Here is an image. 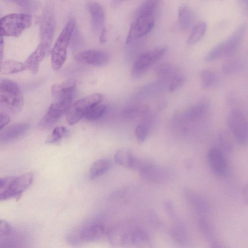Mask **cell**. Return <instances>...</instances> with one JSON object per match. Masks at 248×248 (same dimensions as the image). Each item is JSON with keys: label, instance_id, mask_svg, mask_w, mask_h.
Masks as SVG:
<instances>
[{"label": "cell", "instance_id": "cell-32", "mask_svg": "<svg viewBox=\"0 0 248 248\" xmlns=\"http://www.w3.org/2000/svg\"><path fill=\"white\" fill-rule=\"evenodd\" d=\"M69 131L64 126H57L46 139L47 144H54L60 141L62 138L69 135Z\"/></svg>", "mask_w": 248, "mask_h": 248}, {"label": "cell", "instance_id": "cell-23", "mask_svg": "<svg viewBox=\"0 0 248 248\" xmlns=\"http://www.w3.org/2000/svg\"><path fill=\"white\" fill-rule=\"evenodd\" d=\"M112 162L108 158L100 159L94 161L89 170V176L92 179H96L106 173L111 167Z\"/></svg>", "mask_w": 248, "mask_h": 248}, {"label": "cell", "instance_id": "cell-26", "mask_svg": "<svg viewBox=\"0 0 248 248\" xmlns=\"http://www.w3.org/2000/svg\"><path fill=\"white\" fill-rule=\"evenodd\" d=\"M208 108V101L206 99L201 100L188 109L186 116L191 120L198 119L206 114Z\"/></svg>", "mask_w": 248, "mask_h": 248}, {"label": "cell", "instance_id": "cell-7", "mask_svg": "<svg viewBox=\"0 0 248 248\" xmlns=\"http://www.w3.org/2000/svg\"><path fill=\"white\" fill-rule=\"evenodd\" d=\"M102 94L96 93L89 95L71 105L66 112V120L70 125H73L85 117L89 109L100 104L102 101Z\"/></svg>", "mask_w": 248, "mask_h": 248}, {"label": "cell", "instance_id": "cell-13", "mask_svg": "<svg viewBox=\"0 0 248 248\" xmlns=\"http://www.w3.org/2000/svg\"><path fill=\"white\" fill-rule=\"evenodd\" d=\"M109 57V55L105 51L89 49L77 54L75 59L78 62L89 65L101 66L108 62Z\"/></svg>", "mask_w": 248, "mask_h": 248}, {"label": "cell", "instance_id": "cell-11", "mask_svg": "<svg viewBox=\"0 0 248 248\" xmlns=\"http://www.w3.org/2000/svg\"><path fill=\"white\" fill-rule=\"evenodd\" d=\"M74 97H69L56 100L49 107L40 122V125L44 127L53 125L62 115L67 112Z\"/></svg>", "mask_w": 248, "mask_h": 248}, {"label": "cell", "instance_id": "cell-27", "mask_svg": "<svg viewBox=\"0 0 248 248\" xmlns=\"http://www.w3.org/2000/svg\"><path fill=\"white\" fill-rule=\"evenodd\" d=\"M207 29V24L203 21L196 23L193 27L191 32L186 41L189 46L199 42L203 37Z\"/></svg>", "mask_w": 248, "mask_h": 248}, {"label": "cell", "instance_id": "cell-38", "mask_svg": "<svg viewBox=\"0 0 248 248\" xmlns=\"http://www.w3.org/2000/svg\"><path fill=\"white\" fill-rule=\"evenodd\" d=\"M17 5L21 8L27 11H33L37 7L34 0H5Z\"/></svg>", "mask_w": 248, "mask_h": 248}, {"label": "cell", "instance_id": "cell-40", "mask_svg": "<svg viewBox=\"0 0 248 248\" xmlns=\"http://www.w3.org/2000/svg\"><path fill=\"white\" fill-rule=\"evenodd\" d=\"M186 78L182 75H175L173 77L169 85V90L174 92L181 87L185 83Z\"/></svg>", "mask_w": 248, "mask_h": 248}, {"label": "cell", "instance_id": "cell-35", "mask_svg": "<svg viewBox=\"0 0 248 248\" xmlns=\"http://www.w3.org/2000/svg\"><path fill=\"white\" fill-rule=\"evenodd\" d=\"M224 57L223 41L213 47L205 55L203 61L206 62H211Z\"/></svg>", "mask_w": 248, "mask_h": 248}, {"label": "cell", "instance_id": "cell-17", "mask_svg": "<svg viewBox=\"0 0 248 248\" xmlns=\"http://www.w3.org/2000/svg\"><path fill=\"white\" fill-rule=\"evenodd\" d=\"M106 232L104 225L93 223L83 228L78 233V239L83 242H93L102 238Z\"/></svg>", "mask_w": 248, "mask_h": 248}, {"label": "cell", "instance_id": "cell-18", "mask_svg": "<svg viewBox=\"0 0 248 248\" xmlns=\"http://www.w3.org/2000/svg\"><path fill=\"white\" fill-rule=\"evenodd\" d=\"M76 81L74 79L53 84L51 88V94L56 100L74 97Z\"/></svg>", "mask_w": 248, "mask_h": 248}, {"label": "cell", "instance_id": "cell-37", "mask_svg": "<svg viewBox=\"0 0 248 248\" xmlns=\"http://www.w3.org/2000/svg\"><path fill=\"white\" fill-rule=\"evenodd\" d=\"M149 131V126L147 123H141L137 125L135 133L139 142H143L146 140L148 136Z\"/></svg>", "mask_w": 248, "mask_h": 248}, {"label": "cell", "instance_id": "cell-8", "mask_svg": "<svg viewBox=\"0 0 248 248\" xmlns=\"http://www.w3.org/2000/svg\"><path fill=\"white\" fill-rule=\"evenodd\" d=\"M228 127L237 143L241 146L248 143V119L238 109L232 110L227 117Z\"/></svg>", "mask_w": 248, "mask_h": 248}, {"label": "cell", "instance_id": "cell-28", "mask_svg": "<svg viewBox=\"0 0 248 248\" xmlns=\"http://www.w3.org/2000/svg\"><path fill=\"white\" fill-rule=\"evenodd\" d=\"M149 109V107L145 105L131 106L123 109L122 114L124 118L133 119L146 115Z\"/></svg>", "mask_w": 248, "mask_h": 248}, {"label": "cell", "instance_id": "cell-9", "mask_svg": "<svg viewBox=\"0 0 248 248\" xmlns=\"http://www.w3.org/2000/svg\"><path fill=\"white\" fill-rule=\"evenodd\" d=\"M56 18L54 6L49 1L46 4L41 16L40 24L41 43L49 48L54 37Z\"/></svg>", "mask_w": 248, "mask_h": 248}, {"label": "cell", "instance_id": "cell-21", "mask_svg": "<svg viewBox=\"0 0 248 248\" xmlns=\"http://www.w3.org/2000/svg\"><path fill=\"white\" fill-rule=\"evenodd\" d=\"M139 171L142 178L152 183L161 182L166 175L162 168L151 163H146Z\"/></svg>", "mask_w": 248, "mask_h": 248}, {"label": "cell", "instance_id": "cell-20", "mask_svg": "<svg viewBox=\"0 0 248 248\" xmlns=\"http://www.w3.org/2000/svg\"><path fill=\"white\" fill-rule=\"evenodd\" d=\"M48 49L49 48L40 43L25 61L26 69L33 74L36 73Z\"/></svg>", "mask_w": 248, "mask_h": 248}, {"label": "cell", "instance_id": "cell-6", "mask_svg": "<svg viewBox=\"0 0 248 248\" xmlns=\"http://www.w3.org/2000/svg\"><path fill=\"white\" fill-rule=\"evenodd\" d=\"M166 46H159L140 55L133 64L131 75L133 78H139L165 54Z\"/></svg>", "mask_w": 248, "mask_h": 248}, {"label": "cell", "instance_id": "cell-15", "mask_svg": "<svg viewBox=\"0 0 248 248\" xmlns=\"http://www.w3.org/2000/svg\"><path fill=\"white\" fill-rule=\"evenodd\" d=\"M247 29L245 23L241 24L229 38L223 41L224 57L233 55L241 46Z\"/></svg>", "mask_w": 248, "mask_h": 248}, {"label": "cell", "instance_id": "cell-4", "mask_svg": "<svg viewBox=\"0 0 248 248\" xmlns=\"http://www.w3.org/2000/svg\"><path fill=\"white\" fill-rule=\"evenodd\" d=\"M32 17L28 14L14 13L6 15L0 19L1 36L17 37L32 25Z\"/></svg>", "mask_w": 248, "mask_h": 248}, {"label": "cell", "instance_id": "cell-30", "mask_svg": "<svg viewBox=\"0 0 248 248\" xmlns=\"http://www.w3.org/2000/svg\"><path fill=\"white\" fill-rule=\"evenodd\" d=\"M25 69L24 63L17 61L8 60L1 63L0 73L3 75H9L23 71Z\"/></svg>", "mask_w": 248, "mask_h": 248}, {"label": "cell", "instance_id": "cell-46", "mask_svg": "<svg viewBox=\"0 0 248 248\" xmlns=\"http://www.w3.org/2000/svg\"><path fill=\"white\" fill-rule=\"evenodd\" d=\"M126 0H111V3L113 7H117Z\"/></svg>", "mask_w": 248, "mask_h": 248}, {"label": "cell", "instance_id": "cell-33", "mask_svg": "<svg viewBox=\"0 0 248 248\" xmlns=\"http://www.w3.org/2000/svg\"><path fill=\"white\" fill-rule=\"evenodd\" d=\"M107 106L100 104L92 107L86 114L85 118L90 122L97 121L102 118L107 111Z\"/></svg>", "mask_w": 248, "mask_h": 248}, {"label": "cell", "instance_id": "cell-22", "mask_svg": "<svg viewBox=\"0 0 248 248\" xmlns=\"http://www.w3.org/2000/svg\"><path fill=\"white\" fill-rule=\"evenodd\" d=\"M200 226L206 239L210 242L212 247H222L220 242L216 237V232L211 223L205 217L202 216L200 219Z\"/></svg>", "mask_w": 248, "mask_h": 248}, {"label": "cell", "instance_id": "cell-41", "mask_svg": "<svg viewBox=\"0 0 248 248\" xmlns=\"http://www.w3.org/2000/svg\"><path fill=\"white\" fill-rule=\"evenodd\" d=\"M172 67L168 64H163L156 68V72L160 76H167L172 73Z\"/></svg>", "mask_w": 248, "mask_h": 248}, {"label": "cell", "instance_id": "cell-10", "mask_svg": "<svg viewBox=\"0 0 248 248\" xmlns=\"http://www.w3.org/2000/svg\"><path fill=\"white\" fill-rule=\"evenodd\" d=\"M207 160L213 173L219 178L231 174V169L224 153L217 147H213L207 154Z\"/></svg>", "mask_w": 248, "mask_h": 248}, {"label": "cell", "instance_id": "cell-47", "mask_svg": "<svg viewBox=\"0 0 248 248\" xmlns=\"http://www.w3.org/2000/svg\"><path fill=\"white\" fill-rule=\"evenodd\" d=\"M247 0V1H248V0Z\"/></svg>", "mask_w": 248, "mask_h": 248}, {"label": "cell", "instance_id": "cell-34", "mask_svg": "<svg viewBox=\"0 0 248 248\" xmlns=\"http://www.w3.org/2000/svg\"><path fill=\"white\" fill-rule=\"evenodd\" d=\"M161 0H145L139 8L137 16H153Z\"/></svg>", "mask_w": 248, "mask_h": 248}, {"label": "cell", "instance_id": "cell-3", "mask_svg": "<svg viewBox=\"0 0 248 248\" xmlns=\"http://www.w3.org/2000/svg\"><path fill=\"white\" fill-rule=\"evenodd\" d=\"M1 106L14 112H19L24 106V96L17 84L9 79H2L0 84Z\"/></svg>", "mask_w": 248, "mask_h": 248}, {"label": "cell", "instance_id": "cell-16", "mask_svg": "<svg viewBox=\"0 0 248 248\" xmlns=\"http://www.w3.org/2000/svg\"><path fill=\"white\" fill-rule=\"evenodd\" d=\"M30 127L26 123L14 124L3 130L0 136L1 143H7L14 141L24 136Z\"/></svg>", "mask_w": 248, "mask_h": 248}, {"label": "cell", "instance_id": "cell-31", "mask_svg": "<svg viewBox=\"0 0 248 248\" xmlns=\"http://www.w3.org/2000/svg\"><path fill=\"white\" fill-rule=\"evenodd\" d=\"M190 201L195 208L202 216H205L209 213L210 206L207 201L200 195L190 193Z\"/></svg>", "mask_w": 248, "mask_h": 248}, {"label": "cell", "instance_id": "cell-25", "mask_svg": "<svg viewBox=\"0 0 248 248\" xmlns=\"http://www.w3.org/2000/svg\"><path fill=\"white\" fill-rule=\"evenodd\" d=\"M200 78L202 86L206 89L217 86L220 80L219 75L210 69H204L201 71Z\"/></svg>", "mask_w": 248, "mask_h": 248}, {"label": "cell", "instance_id": "cell-29", "mask_svg": "<svg viewBox=\"0 0 248 248\" xmlns=\"http://www.w3.org/2000/svg\"><path fill=\"white\" fill-rule=\"evenodd\" d=\"M244 66L245 62L243 60L238 58H233L224 62L222 69L224 74L231 75L241 71Z\"/></svg>", "mask_w": 248, "mask_h": 248}, {"label": "cell", "instance_id": "cell-14", "mask_svg": "<svg viewBox=\"0 0 248 248\" xmlns=\"http://www.w3.org/2000/svg\"><path fill=\"white\" fill-rule=\"evenodd\" d=\"M114 160L126 168L140 170L146 163L137 157L129 149H120L114 155Z\"/></svg>", "mask_w": 248, "mask_h": 248}, {"label": "cell", "instance_id": "cell-1", "mask_svg": "<svg viewBox=\"0 0 248 248\" xmlns=\"http://www.w3.org/2000/svg\"><path fill=\"white\" fill-rule=\"evenodd\" d=\"M33 174L27 172L19 176H7L0 180V199L5 201L11 198H19L31 185Z\"/></svg>", "mask_w": 248, "mask_h": 248}, {"label": "cell", "instance_id": "cell-19", "mask_svg": "<svg viewBox=\"0 0 248 248\" xmlns=\"http://www.w3.org/2000/svg\"><path fill=\"white\" fill-rule=\"evenodd\" d=\"M87 9L91 15L93 30L98 32L104 27L105 13L102 6L95 1H90L87 4Z\"/></svg>", "mask_w": 248, "mask_h": 248}, {"label": "cell", "instance_id": "cell-43", "mask_svg": "<svg viewBox=\"0 0 248 248\" xmlns=\"http://www.w3.org/2000/svg\"><path fill=\"white\" fill-rule=\"evenodd\" d=\"M0 118H1V124H0V130H2L4 127L8 124L10 121L9 116L4 113L0 112Z\"/></svg>", "mask_w": 248, "mask_h": 248}, {"label": "cell", "instance_id": "cell-45", "mask_svg": "<svg viewBox=\"0 0 248 248\" xmlns=\"http://www.w3.org/2000/svg\"><path fill=\"white\" fill-rule=\"evenodd\" d=\"M107 41V31L104 27L100 31L99 36V42L101 44H104Z\"/></svg>", "mask_w": 248, "mask_h": 248}, {"label": "cell", "instance_id": "cell-42", "mask_svg": "<svg viewBox=\"0 0 248 248\" xmlns=\"http://www.w3.org/2000/svg\"><path fill=\"white\" fill-rule=\"evenodd\" d=\"M71 41H72V46L74 47L81 46L83 43L81 36L79 31L77 30L76 27L73 32Z\"/></svg>", "mask_w": 248, "mask_h": 248}, {"label": "cell", "instance_id": "cell-5", "mask_svg": "<svg viewBox=\"0 0 248 248\" xmlns=\"http://www.w3.org/2000/svg\"><path fill=\"white\" fill-rule=\"evenodd\" d=\"M140 229L127 222L117 225L108 232L109 241L116 246H137Z\"/></svg>", "mask_w": 248, "mask_h": 248}, {"label": "cell", "instance_id": "cell-39", "mask_svg": "<svg viewBox=\"0 0 248 248\" xmlns=\"http://www.w3.org/2000/svg\"><path fill=\"white\" fill-rule=\"evenodd\" d=\"M13 232V228L10 224L4 220H1L0 222V241L10 237Z\"/></svg>", "mask_w": 248, "mask_h": 248}, {"label": "cell", "instance_id": "cell-24", "mask_svg": "<svg viewBox=\"0 0 248 248\" xmlns=\"http://www.w3.org/2000/svg\"><path fill=\"white\" fill-rule=\"evenodd\" d=\"M194 16L192 10L187 6H181L178 11V24L181 29L186 31L192 25Z\"/></svg>", "mask_w": 248, "mask_h": 248}, {"label": "cell", "instance_id": "cell-36", "mask_svg": "<svg viewBox=\"0 0 248 248\" xmlns=\"http://www.w3.org/2000/svg\"><path fill=\"white\" fill-rule=\"evenodd\" d=\"M218 141L220 149L224 153V152H230L232 151L233 148V144L231 137L227 131H221L218 135Z\"/></svg>", "mask_w": 248, "mask_h": 248}, {"label": "cell", "instance_id": "cell-2", "mask_svg": "<svg viewBox=\"0 0 248 248\" xmlns=\"http://www.w3.org/2000/svg\"><path fill=\"white\" fill-rule=\"evenodd\" d=\"M76 27L75 20L69 19L55 43L51 51V64L54 70H59L66 61L67 48Z\"/></svg>", "mask_w": 248, "mask_h": 248}, {"label": "cell", "instance_id": "cell-44", "mask_svg": "<svg viewBox=\"0 0 248 248\" xmlns=\"http://www.w3.org/2000/svg\"><path fill=\"white\" fill-rule=\"evenodd\" d=\"M242 195L244 202L246 204L248 205V183L244 187Z\"/></svg>", "mask_w": 248, "mask_h": 248}, {"label": "cell", "instance_id": "cell-12", "mask_svg": "<svg viewBox=\"0 0 248 248\" xmlns=\"http://www.w3.org/2000/svg\"><path fill=\"white\" fill-rule=\"evenodd\" d=\"M153 16H137L131 24L125 43L128 44L133 40L139 39L148 34L154 25Z\"/></svg>", "mask_w": 248, "mask_h": 248}]
</instances>
